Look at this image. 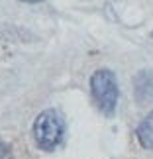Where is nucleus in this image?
I'll use <instances>...</instances> for the list:
<instances>
[{
    "label": "nucleus",
    "instance_id": "obj_4",
    "mask_svg": "<svg viewBox=\"0 0 153 159\" xmlns=\"http://www.w3.org/2000/svg\"><path fill=\"white\" fill-rule=\"evenodd\" d=\"M0 41H10V43H32L35 41V34L29 30L16 26V24L0 22Z\"/></svg>",
    "mask_w": 153,
    "mask_h": 159
},
{
    "label": "nucleus",
    "instance_id": "obj_1",
    "mask_svg": "<svg viewBox=\"0 0 153 159\" xmlns=\"http://www.w3.org/2000/svg\"><path fill=\"white\" fill-rule=\"evenodd\" d=\"M34 142L41 151H55L65 136V120L57 110H43L34 122L32 128Z\"/></svg>",
    "mask_w": 153,
    "mask_h": 159
},
{
    "label": "nucleus",
    "instance_id": "obj_5",
    "mask_svg": "<svg viewBox=\"0 0 153 159\" xmlns=\"http://www.w3.org/2000/svg\"><path fill=\"white\" fill-rule=\"evenodd\" d=\"M136 136L143 149H153V110L139 122V126L136 128Z\"/></svg>",
    "mask_w": 153,
    "mask_h": 159
},
{
    "label": "nucleus",
    "instance_id": "obj_6",
    "mask_svg": "<svg viewBox=\"0 0 153 159\" xmlns=\"http://www.w3.org/2000/svg\"><path fill=\"white\" fill-rule=\"evenodd\" d=\"M0 159H14V153H12V145L4 139H0Z\"/></svg>",
    "mask_w": 153,
    "mask_h": 159
},
{
    "label": "nucleus",
    "instance_id": "obj_2",
    "mask_svg": "<svg viewBox=\"0 0 153 159\" xmlns=\"http://www.w3.org/2000/svg\"><path fill=\"white\" fill-rule=\"evenodd\" d=\"M90 93L96 102V106L102 114L112 116L118 108L120 89L116 75L110 69H96L90 77Z\"/></svg>",
    "mask_w": 153,
    "mask_h": 159
},
{
    "label": "nucleus",
    "instance_id": "obj_7",
    "mask_svg": "<svg viewBox=\"0 0 153 159\" xmlns=\"http://www.w3.org/2000/svg\"><path fill=\"white\" fill-rule=\"evenodd\" d=\"M22 2H28V4H38V2H45V0H22Z\"/></svg>",
    "mask_w": 153,
    "mask_h": 159
},
{
    "label": "nucleus",
    "instance_id": "obj_3",
    "mask_svg": "<svg viewBox=\"0 0 153 159\" xmlns=\"http://www.w3.org/2000/svg\"><path fill=\"white\" fill-rule=\"evenodd\" d=\"M133 93H136V100L139 104L145 102H153V73L151 71H137L133 77Z\"/></svg>",
    "mask_w": 153,
    "mask_h": 159
}]
</instances>
